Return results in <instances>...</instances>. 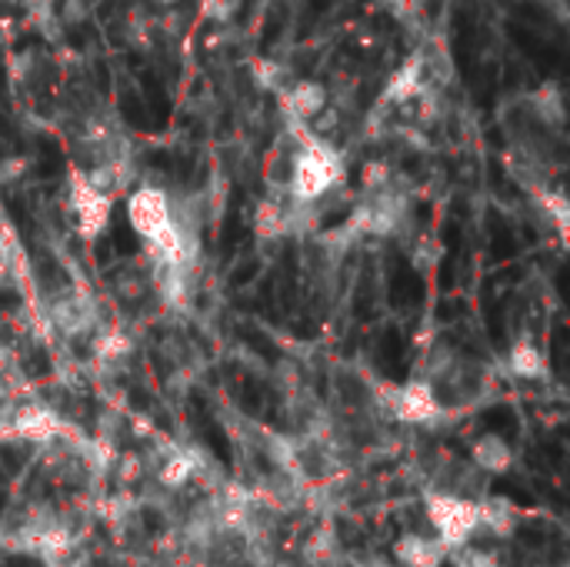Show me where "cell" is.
Returning <instances> with one entry per match:
<instances>
[{
    "mask_svg": "<svg viewBox=\"0 0 570 567\" xmlns=\"http://www.w3.org/2000/svg\"><path fill=\"white\" fill-rule=\"evenodd\" d=\"M127 221L134 234L147 244L150 257L157 267H180L187 251H184V234L174 217L170 197L160 187H137L127 197Z\"/></svg>",
    "mask_w": 570,
    "mask_h": 567,
    "instance_id": "obj_1",
    "label": "cell"
},
{
    "mask_svg": "<svg viewBox=\"0 0 570 567\" xmlns=\"http://www.w3.org/2000/svg\"><path fill=\"white\" fill-rule=\"evenodd\" d=\"M344 180V157L324 137L304 134L291 164V197L294 204H317Z\"/></svg>",
    "mask_w": 570,
    "mask_h": 567,
    "instance_id": "obj_2",
    "label": "cell"
},
{
    "mask_svg": "<svg viewBox=\"0 0 570 567\" xmlns=\"http://www.w3.org/2000/svg\"><path fill=\"white\" fill-rule=\"evenodd\" d=\"M424 511L434 528V538L448 548L458 551L471 545L481 535V518H478V501L451 491H428L424 495Z\"/></svg>",
    "mask_w": 570,
    "mask_h": 567,
    "instance_id": "obj_3",
    "label": "cell"
},
{
    "mask_svg": "<svg viewBox=\"0 0 570 567\" xmlns=\"http://www.w3.org/2000/svg\"><path fill=\"white\" fill-rule=\"evenodd\" d=\"M67 204H70L77 234L83 241H97L107 231L110 211H114V197L104 194L100 187H94L87 180V170H80V167H73L70 177H67Z\"/></svg>",
    "mask_w": 570,
    "mask_h": 567,
    "instance_id": "obj_4",
    "label": "cell"
},
{
    "mask_svg": "<svg viewBox=\"0 0 570 567\" xmlns=\"http://www.w3.org/2000/svg\"><path fill=\"white\" fill-rule=\"evenodd\" d=\"M384 408L391 411L394 421H401V424H417V428L434 424V421L444 414L434 384H431V381H421V378H417V381H404V384H397V388H387V391H384Z\"/></svg>",
    "mask_w": 570,
    "mask_h": 567,
    "instance_id": "obj_5",
    "label": "cell"
},
{
    "mask_svg": "<svg viewBox=\"0 0 570 567\" xmlns=\"http://www.w3.org/2000/svg\"><path fill=\"white\" fill-rule=\"evenodd\" d=\"M7 434L17 441H27V444H50L67 434V424L57 411H50L43 404H27L13 414Z\"/></svg>",
    "mask_w": 570,
    "mask_h": 567,
    "instance_id": "obj_6",
    "label": "cell"
},
{
    "mask_svg": "<svg viewBox=\"0 0 570 567\" xmlns=\"http://www.w3.org/2000/svg\"><path fill=\"white\" fill-rule=\"evenodd\" d=\"M401 221H404V207L391 194H381V197L361 201L347 224L367 237H391L401 227Z\"/></svg>",
    "mask_w": 570,
    "mask_h": 567,
    "instance_id": "obj_7",
    "label": "cell"
},
{
    "mask_svg": "<svg viewBox=\"0 0 570 567\" xmlns=\"http://www.w3.org/2000/svg\"><path fill=\"white\" fill-rule=\"evenodd\" d=\"M394 561L401 567H444L448 565V548L434 538V535H421V531H407L394 541L391 548Z\"/></svg>",
    "mask_w": 570,
    "mask_h": 567,
    "instance_id": "obj_8",
    "label": "cell"
},
{
    "mask_svg": "<svg viewBox=\"0 0 570 567\" xmlns=\"http://www.w3.org/2000/svg\"><path fill=\"white\" fill-rule=\"evenodd\" d=\"M471 465L478 468V471H484V475H508L511 468H514V448L508 444V438L504 434H494V431H488V434H481L474 444H471Z\"/></svg>",
    "mask_w": 570,
    "mask_h": 567,
    "instance_id": "obj_9",
    "label": "cell"
},
{
    "mask_svg": "<svg viewBox=\"0 0 570 567\" xmlns=\"http://www.w3.org/2000/svg\"><path fill=\"white\" fill-rule=\"evenodd\" d=\"M284 104H287V114L297 117V120H317L327 104H331V90L321 84V80H297L291 84V90L284 94Z\"/></svg>",
    "mask_w": 570,
    "mask_h": 567,
    "instance_id": "obj_10",
    "label": "cell"
},
{
    "mask_svg": "<svg viewBox=\"0 0 570 567\" xmlns=\"http://www.w3.org/2000/svg\"><path fill=\"white\" fill-rule=\"evenodd\" d=\"M478 518H481V531H488L491 538H511L518 531V508L501 495L481 498Z\"/></svg>",
    "mask_w": 570,
    "mask_h": 567,
    "instance_id": "obj_11",
    "label": "cell"
},
{
    "mask_svg": "<svg viewBox=\"0 0 570 567\" xmlns=\"http://www.w3.org/2000/svg\"><path fill=\"white\" fill-rule=\"evenodd\" d=\"M421 94H424V60L414 57V60H407V63L391 77V84L384 87V100H391V104H411V100H417Z\"/></svg>",
    "mask_w": 570,
    "mask_h": 567,
    "instance_id": "obj_12",
    "label": "cell"
},
{
    "mask_svg": "<svg viewBox=\"0 0 570 567\" xmlns=\"http://www.w3.org/2000/svg\"><path fill=\"white\" fill-rule=\"evenodd\" d=\"M197 471H200V461H197L194 451H170L157 468V481L167 491H180L197 478Z\"/></svg>",
    "mask_w": 570,
    "mask_h": 567,
    "instance_id": "obj_13",
    "label": "cell"
},
{
    "mask_svg": "<svg viewBox=\"0 0 570 567\" xmlns=\"http://www.w3.org/2000/svg\"><path fill=\"white\" fill-rule=\"evenodd\" d=\"M508 368H511L514 378H524V381H541V378H548V358H544V351H541L534 341H528V338L518 341V344L511 348Z\"/></svg>",
    "mask_w": 570,
    "mask_h": 567,
    "instance_id": "obj_14",
    "label": "cell"
},
{
    "mask_svg": "<svg viewBox=\"0 0 570 567\" xmlns=\"http://www.w3.org/2000/svg\"><path fill=\"white\" fill-rule=\"evenodd\" d=\"M531 104H534V110H538V117L544 120V124H554V127H561L564 124V90L551 80V84H544V87H538L534 94H531Z\"/></svg>",
    "mask_w": 570,
    "mask_h": 567,
    "instance_id": "obj_15",
    "label": "cell"
},
{
    "mask_svg": "<svg viewBox=\"0 0 570 567\" xmlns=\"http://www.w3.org/2000/svg\"><path fill=\"white\" fill-rule=\"evenodd\" d=\"M291 224H294V214L281 204H264L257 211V234L261 237H281L291 231Z\"/></svg>",
    "mask_w": 570,
    "mask_h": 567,
    "instance_id": "obj_16",
    "label": "cell"
},
{
    "mask_svg": "<svg viewBox=\"0 0 570 567\" xmlns=\"http://www.w3.org/2000/svg\"><path fill=\"white\" fill-rule=\"evenodd\" d=\"M130 338L124 334V331H107V334H100L97 338V344H94V351H97V361H104V364H117V361H124L127 354H130Z\"/></svg>",
    "mask_w": 570,
    "mask_h": 567,
    "instance_id": "obj_17",
    "label": "cell"
},
{
    "mask_svg": "<svg viewBox=\"0 0 570 567\" xmlns=\"http://www.w3.org/2000/svg\"><path fill=\"white\" fill-rule=\"evenodd\" d=\"M334 555H337V535H334V528L314 531L311 541H307V548H304V558H307L311 565H327Z\"/></svg>",
    "mask_w": 570,
    "mask_h": 567,
    "instance_id": "obj_18",
    "label": "cell"
},
{
    "mask_svg": "<svg viewBox=\"0 0 570 567\" xmlns=\"http://www.w3.org/2000/svg\"><path fill=\"white\" fill-rule=\"evenodd\" d=\"M448 561H451L454 567H504V561L498 558V551L474 548V541H471V545H464V548H458V551H451V555H448Z\"/></svg>",
    "mask_w": 570,
    "mask_h": 567,
    "instance_id": "obj_19",
    "label": "cell"
},
{
    "mask_svg": "<svg viewBox=\"0 0 570 567\" xmlns=\"http://www.w3.org/2000/svg\"><path fill=\"white\" fill-rule=\"evenodd\" d=\"M200 13L214 23H227L237 13V0H200Z\"/></svg>",
    "mask_w": 570,
    "mask_h": 567,
    "instance_id": "obj_20",
    "label": "cell"
},
{
    "mask_svg": "<svg viewBox=\"0 0 570 567\" xmlns=\"http://www.w3.org/2000/svg\"><path fill=\"white\" fill-rule=\"evenodd\" d=\"M23 174H27V160H20V157L0 160V187H7V184H17Z\"/></svg>",
    "mask_w": 570,
    "mask_h": 567,
    "instance_id": "obj_21",
    "label": "cell"
},
{
    "mask_svg": "<svg viewBox=\"0 0 570 567\" xmlns=\"http://www.w3.org/2000/svg\"><path fill=\"white\" fill-rule=\"evenodd\" d=\"M57 17H60V23H77V20L87 17V7H83V0H67Z\"/></svg>",
    "mask_w": 570,
    "mask_h": 567,
    "instance_id": "obj_22",
    "label": "cell"
},
{
    "mask_svg": "<svg viewBox=\"0 0 570 567\" xmlns=\"http://www.w3.org/2000/svg\"><path fill=\"white\" fill-rule=\"evenodd\" d=\"M147 3H154L157 10H174V7H177L180 0H147Z\"/></svg>",
    "mask_w": 570,
    "mask_h": 567,
    "instance_id": "obj_23",
    "label": "cell"
},
{
    "mask_svg": "<svg viewBox=\"0 0 570 567\" xmlns=\"http://www.w3.org/2000/svg\"><path fill=\"white\" fill-rule=\"evenodd\" d=\"M551 567H568V565H551Z\"/></svg>",
    "mask_w": 570,
    "mask_h": 567,
    "instance_id": "obj_24",
    "label": "cell"
}]
</instances>
